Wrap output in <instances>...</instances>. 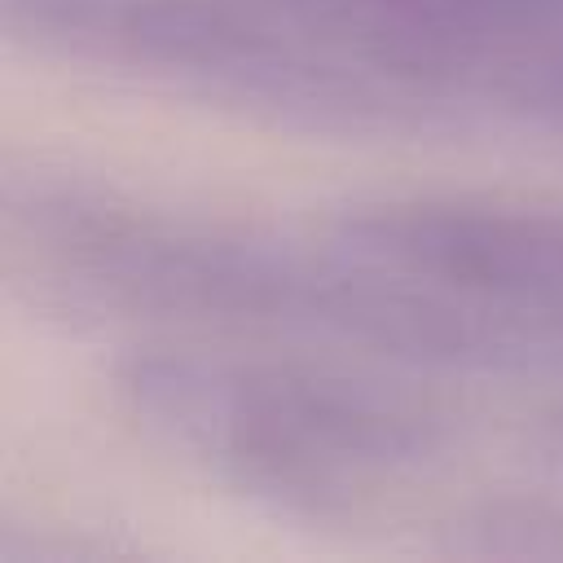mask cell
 <instances>
[{
	"instance_id": "cell-2",
	"label": "cell",
	"mask_w": 563,
	"mask_h": 563,
	"mask_svg": "<svg viewBox=\"0 0 563 563\" xmlns=\"http://www.w3.org/2000/svg\"><path fill=\"white\" fill-rule=\"evenodd\" d=\"M339 251L444 317L475 352L563 343V216L497 202H383L339 224Z\"/></svg>"
},
{
	"instance_id": "cell-1",
	"label": "cell",
	"mask_w": 563,
	"mask_h": 563,
	"mask_svg": "<svg viewBox=\"0 0 563 563\" xmlns=\"http://www.w3.org/2000/svg\"><path fill=\"white\" fill-rule=\"evenodd\" d=\"M141 427L207 479L282 510L334 515L409 488L440 457V422L396 387L290 361L172 352L136 361Z\"/></svg>"
}]
</instances>
